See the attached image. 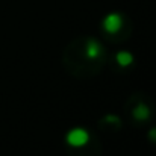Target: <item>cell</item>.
<instances>
[{"label":"cell","mask_w":156,"mask_h":156,"mask_svg":"<svg viewBox=\"0 0 156 156\" xmlns=\"http://www.w3.org/2000/svg\"><path fill=\"white\" fill-rule=\"evenodd\" d=\"M65 141L71 147H83L90 141V132L83 127H74L65 135Z\"/></svg>","instance_id":"1"},{"label":"cell","mask_w":156,"mask_h":156,"mask_svg":"<svg viewBox=\"0 0 156 156\" xmlns=\"http://www.w3.org/2000/svg\"><path fill=\"white\" fill-rule=\"evenodd\" d=\"M102 26L108 34H117L123 27V17L117 12H111L103 18Z\"/></svg>","instance_id":"2"},{"label":"cell","mask_w":156,"mask_h":156,"mask_svg":"<svg viewBox=\"0 0 156 156\" xmlns=\"http://www.w3.org/2000/svg\"><path fill=\"white\" fill-rule=\"evenodd\" d=\"M102 53V46L97 40H90L87 44V56L90 59H97Z\"/></svg>","instance_id":"3"},{"label":"cell","mask_w":156,"mask_h":156,"mask_svg":"<svg viewBox=\"0 0 156 156\" xmlns=\"http://www.w3.org/2000/svg\"><path fill=\"white\" fill-rule=\"evenodd\" d=\"M133 117H135L136 120H141V121L149 120V117H150V108L146 103L136 105L135 109H133Z\"/></svg>","instance_id":"4"},{"label":"cell","mask_w":156,"mask_h":156,"mask_svg":"<svg viewBox=\"0 0 156 156\" xmlns=\"http://www.w3.org/2000/svg\"><path fill=\"white\" fill-rule=\"evenodd\" d=\"M115 61L121 65V67H127L133 62V55L130 52H126V50H121L115 55Z\"/></svg>","instance_id":"5"},{"label":"cell","mask_w":156,"mask_h":156,"mask_svg":"<svg viewBox=\"0 0 156 156\" xmlns=\"http://www.w3.org/2000/svg\"><path fill=\"white\" fill-rule=\"evenodd\" d=\"M105 121L112 123V124H118V123H120V118H118L117 115H106V117H105Z\"/></svg>","instance_id":"6"},{"label":"cell","mask_w":156,"mask_h":156,"mask_svg":"<svg viewBox=\"0 0 156 156\" xmlns=\"http://www.w3.org/2000/svg\"><path fill=\"white\" fill-rule=\"evenodd\" d=\"M149 136H150V140H152V141H155L156 143V127H153V129L149 132Z\"/></svg>","instance_id":"7"}]
</instances>
